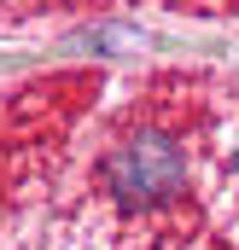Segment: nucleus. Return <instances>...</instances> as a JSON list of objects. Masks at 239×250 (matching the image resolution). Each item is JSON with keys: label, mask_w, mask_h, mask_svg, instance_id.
<instances>
[{"label": "nucleus", "mask_w": 239, "mask_h": 250, "mask_svg": "<svg viewBox=\"0 0 239 250\" xmlns=\"http://www.w3.org/2000/svg\"><path fill=\"white\" fill-rule=\"evenodd\" d=\"M105 187L117 192L122 204H134V209H152V204L175 198L187 187V151H181V140L164 134V128H140L134 140H122L105 157Z\"/></svg>", "instance_id": "1"}]
</instances>
